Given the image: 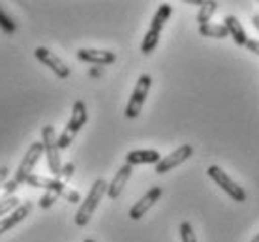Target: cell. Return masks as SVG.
Wrapping results in <instances>:
<instances>
[{"mask_svg":"<svg viewBox=\"0 0 259 242\" xmlns=\"http://www.w3.org/2000/svg\"><path fill=\"white\" fill-rule=\"evenodd\" d=\"M41 144H44L49 171L53 173V177H57L60 169H62V162H60L59 137H57V131H55V128L51 124L44 126V130H41Z\"/></svg>","mask_w":259,"mask_h":242,"instance_id":"3957f363","label":"cell"},{"mask_svg":"<svg viewBox=\"0 0 259 242\" xmlns=\"http://www.w3.org/2000/svg\"><path fill=\"white\" fill-rule=\"evenodd\" d=\"M179 233H181V240L182 242H197V236H195V231L192 227L190 222H182L179 225Z\"/></svg>","mask_w":259,"mask_h":242,"instance_id":"7402d4cb","label":"cell"},{"mask_svg":"<svg viewBox=\"0 0 259 242\" xmlns=\"http://www.w3.org/2000/svg\"><path fill=\"white\" fill-rule=\"evenodd\" d=\"M132 171H134V167L128 164H124L120 169L117 171V175H115V178L109 182V186H107V196H109V199H117V197H120V193L124 191V186L128 184L130 177H132Z\"/></svg>","mask_w":259,"mask_h":242,"instance_id":"7c38bea8","label":"cell"},{"mask_svg":"<svg viewBox=\"0 0 259 242\" xmlns=\"http://www.w3.org/2000/svg\"><path fill=\"white\" fill-rule=\"evenodd\" d=\"M250 242H259V233H257V235H255V236H253V238H252V240H250Z\"/></svg>","mask_w":259,"mask_h":242,"instance_id":"f546056e","label":"cell"},{"mask_svg":"<svg viewBox=\"0 0 259 242\" xmlns=\"http://www.w3.org/2000/svg\"><path fill=\"white\" fill-rule=\"evenodd\" d=\"M162 193H163V190L160 188V186H154V188H150L145 196L137 201L132 209H130V212H128V216L132 218V220H141L147 212H149L152 207H154V203L162 197Z\"/></svg>","mask_w":259,"mask_h":242,"instance_id":"9c48e42d","label":"cell"},{"mask_svg":"<svg viewBox=\"0 0 259 242\" xmlns=\"http://www.w3.org/2000/svg\"><path fill=\"white\" fill-rule=\"evenodd\" d=\"M62 196L66 197L68 203H79V201H81V196H79L77 191H64Z\"/></svg>","mask_w":259,"mask_h":242,"instance_id":"4316f807","label":"cell"},{"mask_svg":"<svg viewBox=\"0 0 259 242\" xmlns=\"http://www.w3.org/2000/svg\"><path fill=\"white\" fill-rule=\"evenodd\" d=\"M25 184L32 186V188H44V190H53V188H66V184L62 180H59L57 177H41V175H28L25 180Z\"/></svg>","mask_w":259,"mask_h":242,"instance_id":"9a60e30c","label":"cell"},{"mask_svg":"<svg viewBox=\"0 0 259 242\" xmlns=\"http://www.w3.org/2000/svg\"><path fill=\"white\" fill-rule=\"evenodd\" d=\"M64 191H66V188H53V190H47L44 196L39 197L38 205L41 207V209H49V207H53V203H55Z\"/></svg>","mask_w":259,"mask_h":242,"instance_id":"d6986e66","label":"cell"},{"mask_svg":"<svg viewBox=\"0 0 259 242\" xmlns=\"http://www.w3.org/2000/svg\"><path fill=\"white\" fill-rule=\"evenodd\" d=\"M19 199L15 196L12 197H4L2 201H0V216H8L12 210H15L17 207H19Z\"/></svg>","mask_w":259,"mask_h":242,"instance_id":"44dd1931","label":"cell"},{"mask_svg":"<svg viewBox=\"0 0 259 242\" xmlns=\"http://www.w3.org/2000/svg\"><path fill=\"white\" fill-rule=\"evenodd\" d=\"M246 49L250 53H253V55H257V57H259V39H250V38H248Z\"/></svg>","mask_w":259,"mask_h":242,"instance_id":"484cf974","label":"cell"},{"mask_svg":"<svg viewBox=\"0 0 259 242\" xmlns=\"http://www.w3.org/2000/svg\"><path fill=\"white\" fill-rule=\"evenodd\" d=\"M162 160L158 151H130L126 154V164L128 165H143V164H158Z\"/></svg>","mask_w":259,"mask_h":242,"instance_id":"5bb4252c","label":"cell"},{"mask_svg":"<svg viewBox=\"0 0 259 242\" xmlns=\"http://www.w3.org/2000/svg\"><path fill=\"white\" fill-rule=\"evenodd\" d=\"M87 120H89V113H87V105H84L83 100H77L75 104H73V109H71V117L68 120V124H66L64 131L59 135V149H68L71 144V141L75 139L81 128L87 124Z\"/></svg>","mask_w":259,"mask_h":242,"instance_id":"7a4b0ae2","label":"cell"},{"mask_svg":"<svg viewBox=\"0 0 259 242\" xmlns=\"http://www.w3.org/2000/svg\"><path fill=\"white\" fill-rule=\"evenodd\" d=\"M84 242H94V240H92V238H87V240H84Z\"/></svg>","mask_w":259,"mask_h":242,"instance_id":"4dcf8cb0","label":"cell"},{"mask_svg":"<svg viewBox=\"0 0 259 242\" xmlns=\"http://www.w3.org/2000/svg\"><path fill=\"white\" fill-rule=\"evenodd\" d=\"M252 23H253V26H255V30L259 32V13H255L252 17Z\"/></svg>","mask_w":259,"mask_h":242,"instance_id":"f1b7e54d","label":"cell"},{"mask_svg":"<svg viewBox=\"0 0 259 242\" xmlns=\"http://www.w3.org/2000/svg\"><path fill=\"white\" fill-rule=\"evenodd\" d=\"M216 8H218V2L216 0H203V4L199 6V13H197V23L201 25H207L210 17L214 15L216 12Z\"/></svg>","mask_w":259,"mask_h":242,"instance_id":"ac0fdd59","label":"cell"},{"mask_svg":"<svg viewBox=\"0 0 259 242\" xmlns=\"http://www.w3.org/2000/svg\"><path fill=\"white\" fill-rule=\"evenodd\" d=\"M150 86H152V77H150L149 73L139 75L136 86H134V92H132V96H130L128 105H126V111H124V115L128 118L139 117V113H141V109H143V104H145V100L149 96Z\"/></svg>","mask_w":259,"mask_h":242,"instance_id":"5b68a950","label":"cell"},{"mask_svg":"<svg viewBox=\"0 0 259 242\" xmlns=\"http://www.w3.org/2000/svg\"><path fill=\"white\" fill-rule=\"evenodd\" d=\"M34 55H36V59L44 66H47L57 77H60V79L70 77V68L66 66V62L62 59H59L53 51H49L47 47H38V49L34 51Z\"/></svg>","mask_w":259,"mask_h":242,"instance_id":"ba28073f","label":"cell"},{"mask_svg":"<svg viewBox=\"0 0 259 242\" xmlns=\"http://www.w3.org/2000/svg\"><path fill=\"white\" fill-rule=\"evenodd\" d=\"M192 154H194V147H192V144H181L177 151H173L169 156H163L162 160L156 164V173H158V175H163V173H167V171L175 169V167H179L181 164H184Z\"/></svg>","mask_w":259,"mask_h":242,"instance_id":"52a82bcc","label":"cell"},{"mask_svg":"<svg viewBox=\"0 0 259 242\" xmlns=\"http://www.w3.org/2000/svg\"><path fill=\"white\" fill-rule=\"evenodd\" d=\"M158 41H160V34H156V32H152V30H149V32L145 34L143 43H141V53H143V55H150V53L158 47Z\"/></svg>","mask_w":259,"mask_h":242,"instance_id":"ffe728a7","label":"cell"},{"mask_svg":"<svg viewBox=\"0 0 259 242\" xmlns=\"http://www.w3.org/2000/svg\"><path fill=\"white\" fill-rule=\"evenodd\" d=\"M224 25H226L227 32H229V36L233 38V41L237 45L246 47L248 34H246V30H244V26H242V23H240L235 15H226V17H224Z\"/></svg>","mask_w":259,"mask_h":242,"instance_id":"4fadbf2b","label":"cell"},{"mask_svg":"<svg viewBox=\"0 0 259 242\" xmlns=\"http://www.w3.org/2000/svg\"><path fill=\"white\" fill-rule=\"evenodd\" d=\"M171 13H173V6H171V4H167V2L160 4L158 12H156L154 17H152V23H150L149 30H152V32H156V34H162L163 26H165V23L169 21Z\"/></svg>","mask_w":259,"mask_h":242,"instance_id":"2e32d148","label":"cell"},{"mask_svg":"<svg viewBox=\"0 0 259 242\" xmlns=\"http://www.w3.org/2000/svg\"><path fill=\"white\" fill-rule=\"evenodd\" d=\"M0 28L4 30L6 34H13L15 30H17V25H15V21L8 15L2 8H0Z\"/></svg>","mask_w":259,"mask_h":242,"instance_id":"603a6c76","label":"cell"},{"mask_svg":"<svg viewBox=\"0 0 259 242\" xmlns=\"http://www.w3.org/2000/svg\"><path fill=\"white\" fill-rule=\"evenodd\" d=\"M77 59L83 60V62H89V64L105 66L113 64L117 60V55L113 51H105V49H79Z\"/></svg>","mask_w":259,"mask_h":242,"instance_id":"30bf717a","label":"cell"},{"mask_svg":"<svg viewBox=\"0 0 259 242\" xmlns=\"http://www.w3.org/2000/svg\"><path fill=\"white\" fill-rule=\"evenodd\" d=\"M8 173H10V169H8V167H0V190H2V184L6 182Z\"/></svg>","mask_w":259,"mask_h":242,"instance_id":"83f0119b","label":"cell"},{"mask_svg":"<svg viewBox=\"0 0 259 242\" xmlns=\"http://www.w3.org/2000/svg\"><path fill=\"white\" fill-rule=\"evenodd\" d=\"M19 188V184L15 182V180H10V182H4L2 184V190H4V196L6 197H12L13 191Z\"/></svg>","mask_w":259,"mask_h":242,"instance_id":"d4e9b609","label":"cell"},{"mask_svg":"<svg viewBox=\"0 0 259 242\" xmlns=\"http://www.w3.org/2000/svg\"><path fill=\"white\" fill-rule=\"evenodd\" d=\"M207 175L212 178L214 182L218 184L222 190L226 191L233 201H237V203H244V201H246L248 196H246V191H244V188L235 182L233 178L229 177L222 167H218V165H210V167L207 169Z\"/></svg>","mask_w":259,"mask_h":242,"instance_id":"277c9868","label":"cell"},{"mask_svg":"<svg viewBox=\"0 0 259 242\" xmlns=\"http://www.w3.org/2000/svg\"><path fill=\"white\" fill-rule=\"evenodd\" d=\"M199 34L205 36V38H216V39H224L229 36L227 32L226 25H216V23H207V25H201L199 26Z\"/></svg>","mask_w":259,"mask_h":242,"instance_id":"e0dca14e","label":"cell"},{"mask_svg":"<svg viewBox=\"0 0 259 242\" xmlns=\"http://www.w3.org/2000/svg\"><path fill=\"white\" fill-rule=\"evenodd\" d=\"M41 154H44V144L41 143L30 144V147H28V151H26V154H25V158L21 160L19 167H17V171H15L13 180H15L17 184H25L26 177H28V175H32L34 167H36V164L39 162Z\"/></svg>","mask_w":259,"mask_h":242,"instance_id":"8992f818","label":"cell"},{"mask_svg":"<svg viewBox=\"0 0 259 242\" xmlns=\"http://www.w3.org/2000/svg\"><path fill=\"white\" fill-rule=\"evenodd\" d=\"M73 171H75V165L70 162V164L62 165V169H60V173L57 175V178H59V180H62L64 184H68V180L73 177Z\"/></svg>","mask_w":259,"mask_h":242,"instance_id":"cb8c5ba5","label":"cell"},{"mask_svg":"<svg viewBox=\"0 0 259 242\" xmlns=\"http://www.w3.org/2000/svg\"><path fill=\"white\" fill-rule=\"evenodd\" d=\"M32 207L34 205L30 203V201H26V203H21L15 210H12L8 216L0 218V235L6 233V231H10L12 227H15L17 223L23 222V220L32 212Z\"/></svg>","mask_w":259,"mask_h":242,"instance_id":"8fae6325","label":"cell"},{"mask_svg":"<svg viewBox=\"0 0 259 242\" xmlns=\"http://www.w3.org/2000/svg\"><path fill=\"white\" fill-rule=\"evenodd\" d=\"M107 186H109V184L105 182L104 178H96V180H94L92 188L89 190V196L83 199V203H81L77 214H75V223H77L79 227H84L87 223L91 222L94 210L98 209L100 201H102L104 196L107 193Z\"/></svg>","mask_w":259,"mask_h":242,"instance_id":"6da1fadb","label":"cell"}]
</instances>
